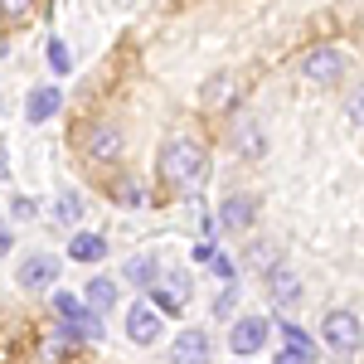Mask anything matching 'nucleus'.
Listing matches in <instances>:
<instances>
[{"instance_id": "nucleus-3", "label": "nucleus", "mask_w": 364, "mask_h": 364, "mask_svg": "<svg viewBox=\"0 0 364 364\" xmlns=\"http://www.w3.org/2000/svg\"><path fill=\"white\" fill-rule=\"evenodd\" d=\"M267 336H272V321L267 316H238L228 326V350L238 360H252L257 350H267Z\"/></svg>"}, {"instance_id": "nucleus-9", "label": "nucleus", "mask_w": 364, "mask_h": 364, "mask_svg": "<svg viewBox=\"0 0 364 364\" xmlns=\"http://www.w3.org/2000/svg\"><path fill=\"white\" fill-rule=\"evenodd\" d=\"M170 360H175V364H209V336L195 331V326L180 331V336H175V350H170Z\"/></svg>"}, {"instance_id": "nucleus-18", "label": "nucleus", "mask_w": 364, "mask_h": 364, "mask_svg": "<svg viewBox=\"0 0 364 364\" xmlns=\"http://www.w3.org/2000/svg\"><path fill=\"white\" fill-rule=\"evenodd\" d=\"M146 301H151V306H161V316H185V296H175L170 287H161V282H156V287H146Z\"/></svg>"}, {"instance_id": "nucleus-13", "label": "nucleus", "mask_w": 364, "mask_h": 364, "mask_svg": "<svg viewBox=\"0 0 364 364\" xmlns=\"http://www.w3.org/2000/svg\"><path fill=\"white\" fill-rule=\"evenodd\" d=\"M63 107V92H58L54 83H39L34 92L25 97V112H29V122H49V117Z\"/></svg>"}, {"instance_id": "nucleus-15", "label": "nucleus", "mask_w": 364, "mask_h": 364, "mask_svg": "<svg viewBox=\"0 0 364 364\" xmlns=\"http://www.w3.org/2000/svg\"><path fill=\"white\" fill-rule=\"evenodd\" d=\"M83 301H87V311H117V301H122V291H117V282L112 277H92L87 282V291H83Z\"/></svg>"}, {"instance_id": "nucleus-6", "label": "nucleus", "mask_w": 364, "mask_h": 364, "mask_svg": "<svg viewBox=\"0 0 364 364\" xmlns=\"http://www.w3.org/2000/svg\"><path fill=\"white\" fill-rule=\"evenodd\" d=\"M127 336L136 340V345H156V340L166 336V316L151 311V301H136V306L127 311Z\"/></svg>"}, {"instance_id": "nucleus-20", "label": "nucleus", "mask_w": 364, "mask_h": 364, "mask_svg": "<svg viewBox=\"0 0 364 364\" xmlns=\"http://www.w3.org/2000/svg\"><path fill=\"white\" fill-rule=\"evenodd\" d=\"M58 219H63V224H78V219H83V199L63 195V199H58Z\"/></svg>"}, {"instance_id": "nucleus-10", "label": "nucleus", "mask_w": 364, "mask_h": 364, "mask_svg": "<svg viewBox=\"0 0 364 364\" xmlns=\"http://www.w3.org/2000/svg\"><path fill=\"white\" fill-rule=\"evenodd\" d=\"M267 296H272L277 306H296V296H301V277H296L287 262H277V267L267 272Z\"/></svg>"}, {"instance_id": "nucleus-8", "label": "nucleus", "mask_w": 364, "mask_h": 364, "mask_svg": "<svg viewBox=\"0 0 364 364\" xmlns=\"http://www.w3.org/2000/svg\"><path fill=\"white\" fill-rule=\"evenodd\" d=\"M83 156L87 161H117L122 156V136H117L107 122H92L83 132Z\"/></svg>"}, {"instance_id": "nucleus-2", "label": "nucleus", "mask_w": 364, "mask_h": 364, "mask_svg": "<svg viewBox=\"0 0 364 364\" xmlns=\"http://www.w3.org/2000/svg\"><path fill=\"white\" fill-rule=\"evenodd\" d=\"M54 316L63 326V336L73 345H102V321L97 311H87V301H78L73 291H54Z\"/></svg>"}, {"instance_id": "nucleus-16", "label": "nucleus", "mask_w": 364, "mask_h": 364, "mask_svg": "<svg viewBox=\"0 0 364 364\" xmlns=\"http://www.w3.org/2000/svg\"><path fill=\"white\" fill-rule=\"evenodd\" d=\"M68 257L73 262H102L107 257V238L102 233H73L68 238Z\"/></svg>"}, {"instance_id": "nucleus-12", "label": "nucleus", "mask_w": 364, "mask_h": 364, "mask_svg": "<svg viewBox=\"0 0 364 364\" xmlns=\"http://www.w3.org/2000/svg\"><path fill=\"white\" fill-rule=\"evenodd\" d=\"M252 214H257V204H252L248 195H228L224 204H219V224H224L228 233H243V228L252 224Z\"/></svg>"}, {"instance_id": "nucleus-1", "label": "nucleus", "mask_w": 364, "mask_h": 364, "mask_svg": "<svg viewBox=\"0 0 364 364\" xmlns=\"http://www.w3.org/2000/svg\"><path fill=\"white\" fill-rule=\"evenodd\" d=\"M161 185H170V190H190V185H199L204 175H209V161H204V146L190 136H175L166 141V151H161Z\"/></svg>"}, {"instance_id": "nucleus-22", "label": "nucleus", "mask_w": 364, "mask_h": 364, "mask_svg": "<svg viewBox=\"0 0 364 364\" xmlns=\"http://www.w3.org/2000/svg\"><path fill=\"white\" fill-rule=\"evenodd\" d=\"M233 306H238V287L228 282V291L219 296V301H214V316H224V321H228V311H233Z\"/></svg>"}, {"instance_id": "nucleus-7", "label": "nucleus", "mask_w": 364, "mask_h": 364, "mask_svg": "<svg viewBox=\"0 0 364 364\" xmlns=\"http://www.w3.org/2000/svg\"><path fill=\"white\" fill-rule=\"evenodd\" d=\"M54 277H58V257L54 252H29L25 262H20V287L25 291H49L54 287Z\"/></svg>"}, {"instance_id": "nucleus-19", "label": "nucleus", "mask_w": 364, "mask_h": 364, "mask_svg": "<svg viewBox=\"0 0 364 364\" xmlns=\"http://www.w3.org/2000/svg\"><path fill=\"white\" fill-rule=\"evenodd\" d=\"M238 97V87L228 83V78H214V83H204V102L209 107H224V102H233Z\"/></svg>"}, {"instance_id": "nucleus-14", "label": "nucleus", "mask_w": 364, "mask_h": 364, "mask_svg": "<svg viewBox=\"0 0 364 364\" xmlns=\"http://www.w3.org/2000/svg\"><path fill=\"white\" fill-rule=\"evenodd\" d=\"M228 136H233V146H238V156H248V161L267 151V141H262V132H257V122H252V117H238Z\"/></svg>"}, {"instance_id": "nucleus-25", "label": "nucleus", "mask_w": 364, "mask_h": 364, "mask_svg": "<svg viewBox=\"0 0 364 364\" xmlns=\"http://www.w3.org/2000/svg\"><path fill=\"white\" fill-rule=\"evenodd\" d=\"M214 272H219L224 282H233V262H228V257H214Z\"/></svg>"}, {"instance_id": "nucleus-11", "label": "nucleus", "mask_w": 364, "mask_h": 364, "mask_svg": "<svg viewBox=\"0 0 364 364\" xmlns=\"http://www.w3.org/2000/svg\"><path fill=\"white\" fill-rule=\"evenodd\" d=\"M122 272H127L132 287L146 291V287H156V282H161V257H156V252H132V257L122 262Z\"/></svg>"}, {"instance_id": "nucleus-26", "label": "nucleus", "mask_w": 364, "mask_h": 364, "mask_svg": "<svg viewBox=\"0 0 364 364\" xmlns=\"http://www.w3.org/2000/svg\"><path fill=\"white\" fill-rule=\"evenodd\" d=\"M272 364H306V360H296L291 350H277V355H272Z\"/></svg>"}, {"instance_id": "nucleus-24", "label": "nucleus", "mask_w": 364, "mask_h": 364, "mask_svg": "<svg viewBox=\"0 0 364 364\" xmlns=\"http://www.w3.org/2000/svg\"><path fill=\"white\" fill-rule=\"evenodd\" d=\"M10 248H15V233H10V228H5V219H0V257H5Z\"/></svg>"}, {"instance_id": "nucleus-23", "label": "nucleus", "mask_w": 364, "mask_h": 364, "mask_svg": "<svg viewBox=\"0 0 364 364\" xmlns=\"http://www.w3.org/2000/svg\"><path fill=\"white\" fill-rule=\"evenodd\" d=\"M15 219H34V199H25V195L15 199Z\"/></svg>"}, {"instance_id": "nucleus-21", "label": "nucleus", "mask_w": 364, "mask_h": 364, "mask_svg": "<svg viewBox=\"0 0 364 364\" xmlns=\"http://www.w3.org/2000/svg\"><path fill=\"white\" fill-rule=\"evenodd\" d=\"M49 63H54V73H68V68H73V58H68V49H63V39H49Z\"/></svg>"}, {"instance_id": "nucleus-27", "label": "nucleus", "mask_w": 364, "mask_h": 364, "mask_svg": "<svg viewBox=\"0 0 364 364\" xmlns=\"http://www.w3.org/2000/svg\"><path fill=\"white\" fill-rule=\"evenodd\" d=\"M5 170H10V166H5V156H0V180H5Z\"/></svg>"}, {"instance_id": "nucleus-4", "label": "nucleus", "mask_w": 364, "mask_h": 364, "mask_svg": "<svg viewBox=\"0 0 364 364\" xmlns=\"http://www.w3.org/2000/svg\"><path fill=\"white\" fill-rule=\"evenodd\" d=\"M321 336H326V350H336L340 360H345V355L355 360V355H360V316H355V311H331Z\"/></svg>"}, {"instance_id": "nucleus-5", "label": "nucleus", "mask_w": 364, "mask_h": 364, "mask_svg": "<svg viewBox=\"0 0 364 364\" xmlns=\"http://www.w3.org/2000/svg\"><path fill=\"white\" fill-rule=\"evenodd\" d=\"M345 54L340 49H311L306 58H301V73H306L311 83H321V87H331V83H340L345 78Z\"/></svg>"}, {"instance_id": "nucleus-17", "label": "nucleus", "mask_w": 364, "mask_h": 364, "mask_svg": "<svg viewBox=\"0 0 364 364\" xmlns=\"http://www.w3.org/2000/svg\"><path fill=\"white\" fill-rule=\"evenodd\" d=\"M282 340H287V350L296 355V360H306V364H316V340L296 326V321H282Z\"/></svg>"}]
</instances>
